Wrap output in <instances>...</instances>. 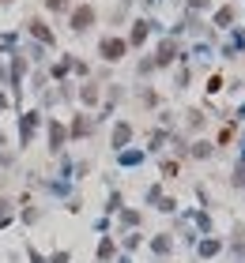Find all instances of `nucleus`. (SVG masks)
I'll list each match as a JSON object with an SVG mask.
<instances>
[{
  "label": "nucleus",
  "mask_w": 245,
  "mask_h": 263,
  "mask_svg": "<svg viewBox=\"0 0 245 263\" xmlns=\"http://www.w3.org/2000/svg\"><path fill=\"white\" fill-rule=\"evenodd\" d=\"M125 49H129V45L121 42V38H102V45H98V53L106 56V60H121Z\"/></svg>",
  "instance_id": "f257e3e1"
},
{
  "label": "nucleus",
  "mask_w": 245,
  "mask_h": 263,
  "mask_svg": "<svg viewBox=\"0 0 245 263\" xmlns=\"http://www.w3.org/2000/svg\"><path fill=\"white\" fill-rule=\"evenodd\" d=\"M91 23H94V8H91V4H83V8H75V12H72V30H75V34L87 30Z\"/></svg>",
  "instance_id": "f03ea898"
},
{
  "label": "nucleus",
  "mask_w": 245,
  "mask_h": 263,
  "mask_svg": "<svg viewBox=\"0 0 245 263\" xmlns=\"http://www.w3.org/2000/svg\"><path fill=\"white\" fill-rule=\"evenodd\" d=\"M30 34H34V38H38V42H49V45H53V30L45 27V23H38V19H34V23H30Z\"/></svg>",
  "instance_id": "7ed1b4c3"
},
{
  "label": "nucleus",
  "mask_w": 245,
  "mask_h": 263,
  "mask_svg": "<svg viewBox=\"0 0 245 263\" xmlns=\"http://www.w3.org/2000/svg\"><path fill=\"white\" fill-rule=\"evenodd\" d=\"M173 53H177V45H173V42H162V45H159V56H155V64H170Z\"/></svg>",
  "instance_id": "20e7f679"
},
{
  "label": "nucleus",
  "mask_w": 245,
  "mask_h": 263,
  "mask_svg": "<svg viewBox=\"0 0 245 263\" xmlns=\"http://www.w3.org/2000/svg\"><path fill=\"white\" fill-rule=\"evenodd\" d=\"M147 27H151V23H144V19H140V23H132V34H129V42L132 45H140L147 38Z\"/></svg>",
  "instance_id": "39448f33"
},
{
  "label": "nucleus",
  "mask_w": 245,
  "mask_h": 263,
  "mask_svg": "<svg viewBox=\"0 0 245 263\" xmlns=\"http://www.w3.org/2000/svg\"><path fill=\"white\" fill-rule=\"evenodd\" d=\"M34 128H38V113H27V117H23V143H30Z\"/></svg>",
  "instance_id": "423d86ee"
},
{
  "label": "nucleus",
  "mask_w": 245,
  "mask_h": 263,
  "mask_svg": "<svg viewBox=\"0 0 245 263\" xmlns=\"http://www.w3.org/2000/svg\"><path fill=\"white\" fill-rule=\"evenodd\" d=\"M129 136H132V128H129V124H117V128H113V147H117V151L129 143Z\"/></svg>",
  "instance_id": "0eeeda50"
},
{
  "label": "nucleus",
  "mask_w": 245,
  "mask_h": 263,
  "mask_svg": "<svg viewBox=\"0 0 245 263\" xmlns=\"http://www.w3.org/2000/svg\"><path fill=\"white\" fill-rule=\"evenodd\" d=\"M113 256V241H102L98 245V260H110Z\"/></svg>",
  "instance_id": "6e6552de"
},
{
  "label": "nucleus",
  "mask_w": 245,
  "mask_h": 263,
  "mask_svg": "<svg viewBox=\"0 0 245 263\" xmlns=\"http://www.w3.org/2000/svg\"><path fill=\"white\" fill-rule=\"evenodd\" d=\"M230 19H234V12H230V8H223V12L215 15V23H219V27H226V23H230Z\"/></svg>",
  "instance_id": "1a4fd4ad"
},
{
  "label": "nucleus",
  "mask_w": 245,
  "mask_h": 263,
  "mask_svg": "<svg viewBox=\"0 0 245 263\" xmlns=\"http://www.w3.org/2000/svg\"><path fill=\"white\" fill-rule=\"evenodd\" d=\"M121 162H125V166H136V162H144V154H136V151H129V154H125V158H121Z\"/></svg>",
  "instance_id": "9d476101"
},
{
  "label": "nucleus",
  "mask_w": 245,
  "mask_h": 263,
  "mask_svg": "<svg viewBox=\"0 0 245 263\" xmlns=\"http://www.w3.org/2000/svg\"><path fill=\"white\" fill-rule=\"evenodd\" d=\"M200 252H204V256H215V252H219V245H215V241H204V245H200Z\"/></svg>",
  "instance_id": "9b49d317"
},
{
  "label": "nucleus",
  "mask_w": 245,
  "mask_h": 263,
  "mask_svg": "<svg viewBox=\"0 0 245 263\" xmlns=\"http://www.w3.org/2000/svg\"><path fill=\"white\" fill-rule=\"evenodd\" d=\"M192 154H196V158H207V154H211V147H207V143H196V147H192Z\"/></svg>",
  "instance_id": "f8f14e48"
},
{
  "label": "nucleus",
  "mask_w": 245,
  "mask_h": 263,
  "mask_svg": "<svg viewBox=\"0 0 245 263\" xmlns=\"http://www.w3.org/2000/svg\"><path fill=\"white\" fill-rule=\"evenodd\" d=\"M45 4H49L53 12H64V8H68V0H45Z\"/></svg>",
  "instance_id": "ddd939ff"
},
{
  "label": "nucleus",
  "mask_w": 245,
  "mask_h": 263,
  "mask_svg": "<svg viewBox=\"0 0 245 263\" xmlns=\"http://www.w3.org/2000/svg\"><path fill=\"white\" fill-rule=\"evenodd\" d=\"M188 4H192V8H200V12L207 8V0H188Z\"/></svg>",
  "instance_id": "4468645a"
}]
</instances>
